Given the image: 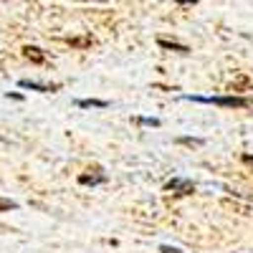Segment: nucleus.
Segmentation results:
<instances>
[{
  "label": "nucleus",
  "mask_w": 253,
  "mask_h": 253,
  "mask_svg": "<svg viewBox=\"0 0 253 253\" xmlns=\"http://www.w3.org/2000/svg\"><path fill=\"white\" fill-rule=\"evenodd\" d=\"M76 107H79V109H89V107L107 109V107H109V101H104V99H79V101H76Z\"/></svg>",
  "instance_id": "obj_4"
},
{
  "label": "nucleus",
  "mask_w": 253,
  "mask_h": 253,
  "mask_svg": "<svg viewBox=\"0 0 253 253\" xmlns=\"http://www.w3.org/2000/svg\"><path fill=\"white\" fill-rule=\"evenodd\" d=\"M243 162L246 165H253V155H243Z\"/></svg>",
  "instance_id": "obj_13"
},
{
  "label": "nucleus",
  "mask_w": 253,
  "mask_h": 253,
  "mask_svg": "<svg viewBox=\"0 0 253 253\" xmlns=\"http://www.w3.org/2000/svg\"><path fill=\"white\" fill-rule=\"evenodd\" d=\"M134 122L137 124H144V126H160V119H155V117H137Z\"/></svg>",
  "instance_id": "obj_8"
},
{
  "label": "nucleus",
  "mask_w": 253,
  "mask_h": 253,
  "mask_svg": "<svg viewBox=\"0 0 253 253\" xmlns=\"http://www.w3.org/2000/svg\"><path fill=\"white\" fill-rule=\"evenodd\" d=\"M175 3H182V5H187V3H193V5H195V0H175Z\"/></svg>",
  "instance_id": "obj_14"
},
{
  "label": "nucleus",
  "mask_w": 253,
  "mask_h": 253,
  "mask_svg": "<svg viewBox=\"0 0 253 253\" xmlns=\"http://www.w3.org/2000/svg\"><path fill=\"white\" fill-rule=\"evenodd\" d=\"M185 99L215 104V107H228V109H248L251 107V101L246 96H185Z\"/></svg>",
  "instance_id": "obj_1"
},
{
  "label": "nucleus",
  "mask_w": 253,
  "mask_h": 253,
  "mask_svg": "<svg viewBox=\"0 0 253 253\" xmlns=\"http://www.w3.org/2000/svg\"><path fill=\"white\" fill-rule=\"evenodd\" d=\"M23 51H26V56H28L33 63H43V53H41V48H36V46H26Z\"/></svg>",
  "instance_id": "obj_7"
},
{
  "label": "nucleus",
  "mask_w": 253,
  "mask_h": 253,
  "mask_svg": "<svg viewBox=\"0 0 253 253\" xmlns=\"http://www.w3.org/2000/svg\"><path fill=\"white\" fill-rule=\"evenodd\" d=\"M157 43H160V48H165V51H177V53H190V48H187V46H182V43H175V41H167V38H160Z\"/></svg>",
  "instance_id": "obj_5"
},
{
  "label": "nucleus",
  "mask_w": 253,
  "mask_h": 253,
  "mask_svg": "<svg viewBox=\"0 0 253 253\" xmlns=\"http://www.w3.org/2000/svg\"><path fill=\"white\" fill-rule=\"evenodd\" d=\"M177 142L180 144H203V139H198V137H180Z\"/></svg>",
  "instance_id": "obj_11"
},
{
  "label": "nucleus",
  "mask_w": 253,
  "mask_h": 253,
  "mask_svg": "<svg viewBox=\"0 0 253 253\" xmlns=\"http://www.w3.org/2000/svg\"><path fill=\"white\" fill-rule=\"evenodd\" d=\"M71 46H79V48L91 46V38H71Z\"/></svg>",
  "instance_id": "obj_10"
},
{
  "label": "nucleus",
  "mask_w": 253,
  "mask_h": 253,
  "mask_svg": "<svg viewBox=\"0 0 253 253\" xmlns=\"http://www.w3.org/2000/svg\"><path fill=\"white\" fill-rule=\"evenodd\" d=\"M18 205L13 203V200H3V198H0V213H5V210H15Z\"/></svg>",
  "instance_id": "obj_9"
},
{
  "label": "nucleus",
  "mask_w": 253,
  "mask_h": 253,
  "mask_svg": "<svg viewBox=\"0 0 253 253\" xmlns=\"http://www.w3.org/2000/svg\"><path fill=\"white\" fill-rule=\"evenodd\" d=\"M160 251L162 253H182L180 248H172V246H160Z\"/></svg>",
  "instance_id": "obj_12"
},
{
  "label": "nucleus",
  "mask_w": 253,
  "mask_h": 253,
  "mask_svg": "<svg viewBox=\"0 0 253 253\" xmlns=\"http://www.w3.org/2000/svg\"><path fill=\"white\" fill-rule=\"evenodd\" d=\"M79 182L81 185H101V182H107V175H81Z\"/></svg>",
  "instance_id": "obj_6"
},
{
  "label": "nucleus",
  "mask_w": 253,
  "mask_h": 253,
  "mask_svg": "<svg viewBox=\"0 0 253 253\" xmlns=\"http://www.w3.org/2000/svg\"><path fill=\"white\" fill-rule=\"evenodd\" d=\"M20 86H23V89H31V91H41V94L58 91V84H38V81H28V79L20 81Z\"/></svg>",
  "instance_id": "obj_3"
},
{
  "label": "nucleus",
  "mask_w": 253,
  "mask_h": 253,
  "mask_svg": "<svg viewBox=\"0 0 253 253\" xmlns=\"http://www.w3.org/2000/svg\"><path fill=\"white\" fill-rule=\"evenodd\" d=\"M165 190H170V193H180V195H190L195 190V185L190 180H182V177H172L170 182L165 185Z\"/></svg>",
  "instance_id": "obj_2"
}]
</instances>
